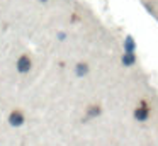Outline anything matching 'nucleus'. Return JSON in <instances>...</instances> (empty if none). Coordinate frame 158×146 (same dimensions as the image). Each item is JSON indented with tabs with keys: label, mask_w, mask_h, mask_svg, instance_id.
I'll list each match as a JSON object with an SVG mask.
<instances>
[{
	"label": "nucleus",
	"mask_w": 158,
	"mask_h": 146,
	"mask_svg": "<svg viewBox=\"0 0 158 146\" xmlns=\"http://www.w3.org/2000/svg\"><path fill=\"white\" fill-rule=\"evenodd\" d=\"M85 71H87V66H85V65H80V66H78V73L82 75V73H85Z\"/></svg>",
	"instance_id": "20e7f679"
},
{
	"label": "nucleus",
	"mask_w": 158,
	"mask_h": 146,
	"mask_svg": "<svg viewBox=\"0 0 158 146\" xmlns=\"http://www.w3.org/2000/svg\"><path fill=\"white\" fill-rule=\"evenodd\" d=\"M17 66H19V71H27L31 68V61H29L27 56H22L21 60L17 61Z\"/></svg>",
	"instance_id": "f257e3e1"
},
{
	"label": "nucleus",
	"mask_w": 158,
	"mask_h": 146,
	"mask_svg": "<svg viewBox=\"0 0 158 146\" xmlns=\"http://www.w3.org/2000/svg\"><path fill=\"white\" fill-rule=\"evenodd\" d=\"M136 117L138 119H144V117H146V109L141 107L139 111H136Z\"/></svg>",
	"instance_id": "7ed1b4c3"
},
{
	"label": "nucleus",
	"mask_w": 158,
	"mask_h": 146,
	"mask_svg": "<svg viewBox=\"0 0 158 146\" xmlns=\"http://www.w3.org/2000/svg\"><path fill=\"white\" fill-rule=\"evenodd\" d=\"M21 122H22V114H21V112H12V114H10V124L12 126H19V124H21Z\"/></svg>",
	"instance_id": "f03ea898"
}]
</instances>
